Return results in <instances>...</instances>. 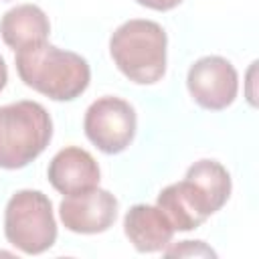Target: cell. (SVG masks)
Listing matches in <instances>:
<instances>
[{
    "instance_id": "9",
    "label": "cell",
    "mask_w": 259,
    "mask_h": 259,
    "mask_svg": "<svg viewBox=\"0 0 259 259\" xmlns=\"http://www.w3.org/2000/svg\"><path fill=\"white\" fill-rule=\"evenodd\" d=\"M156 206L166 214L174 231H192L214 214L206 196L188 178L166 186L158 194Z\"/></svg>"
},
{
    "instance_id": "12",
    "label": "cell",
    "mask_w": 259,
    "mask_h": 259,
    "mask_svg": "<svg viewBox=\"0 0 259 259\" xmlns=\"http://www.w3.org/2000/svg\"><path fill=\"white\" fill-rule=\"evenodd\" d=\"M190 182L198 186V190L206 196L212 210H221L231 196V176L227 168L217 160H198L188 170L186 176Z\"/></svg>"
},
{
    "instance_id": "10",
    "label": "cell",
    "mask_w": 259,
    "mask_h": 259,
    "mask_svg": "<svg viewBox=\"0 0 259 259\" xmlns=\"http://www.w3.org/2000/svg\"><path fill=\"white\" fill-rule=\"evenodd\" d=\"M123 231L140 253L164 251L174 237V227L166 214L150 204H134L123 217Z\"/></svg>"
},
{
    "instance_id": "14",
    "label": "cell",
    "mask_w": 259,
    "mask_h": 259,
    "mask_svg": "<svg viewBox=\"0 0 259 259\" xmlns=\"http://www.w3.org/2000/svg\"><path fill=\"white\" fill-rule=\"evenodd\" d=\"M140 6H146L150 10H158V12H166V10H172L176 8L182 0H136Z\"/></svg>"
},
{
    "instance_id": "8",
    "label": "cell",
    "mask_w": 259,
    "mask_h": 259,
    "mask_svg": "<svg viewBox=\"0 0 259 259\" xmlns=\"http://www.w3.org/2000/svg\"><path fill=\"white\" fill-rule=\"evenodd\" d=\"M49 182L55 190L65 196L91 190L99 184V166L95 158L77 146H67L59 150L49 164Z\"/></svg>"
},
{
    "instance_id": "7",
    "label": "cell",
    "mask_w": 259,
    "mask_h": 259,
    "mask_svg": "<svg viewBox=\"0 0 259 259\" xmlns=\"http://www.w3.org/2000/svg\"><path fill=\"white\" fill-rule=\"evenodd\" d=\"M59 217L65 229L81 235L107 231L117 217V198L103 188H91L79 194L65 196L59 204Z\"/></svg>"
},
{
    "instance_id": "11",
    "label": "cell",
    "mask_w": 259,
    "mask_h": 259,
    "mask_svg": "<svg viewBox=\"0 0 259 259\" xmlns=\"http://www.w3.org/2000/svg\"><path fill=\"white\" fill-rule=\"evenodd\" d=\"M49 32L51 22L47 14L34 4H20L10 8L0 20V36L14 51L45 42Z\"/></svg>"
},
{
    "instance_id": "2",
    "label": "cell",
    "mask_w": 259,
    "mask_h": 259,
    "mask_svg": "<svg viewBox=\"0 0 259 259\" xmlns=\"http://www.w3.org/2000/svg\"><path fill=\"white\" fill-rule=\"evenodd\" d=\"M166 47L164 28L146 18L119 24L109 38V53L115 67L138 85H152L164 77Z\"/></svg>"
},
{
    "instance_id": "5",
    "label": "cell",
    "mask_w": 259,
    "mask_h": 259,
    "mask_svg": "<svg viewBox=\"0 0 259 259\" xmlns=\"http://www.w3.org/2000/svg\"><path fill=\"white\" fill-rule=\"evenodd\" d=\"M136 123V109L125 99L105 95L87 107L83 130L103 154H119L134 142Z\"/></svg>"
},
{
    "instance_id": "4",
    "label": "cell",
    "mask_w": 259,
    "mask_h": 259,
    "mask_svg": "<svg viewBox=\"0 0 259 259\" xmlns=\"http://www.w3.org/2000/svg\"><path fill=\"white\" fill-rule=\"evenodd\" d=\"M4 235L12 247L26 255H40L57 241L53 204L40 190H18L4 210Z\"/></svg>"
},
{
    "instance_id": "3",
    "label": "cell",
    "mask_w": 259,
    "mask_h": 259,
    "mask_svg": "<svg viewBox=\"0 0 259 259\" xmlns=\"http://www.w3.org/2000/svg\"><path fill=\"white\" fill-rule=\"evenodd\" d=\"M53 138V119L36 101L0 105V168L16 170L38 158Z\"/></svg>"
},
{
    "instance_id": "6",
    "label": "cell",
    "mask_w": 259,
    "mask_h": 259,
    "mask_svg": "<svg viewBox=\"0 0 259 259\" xmlns=\"http://www.w3.org/2000/svg\"><path fill=\"white\" fill-rule=\"evenodd\" d=\"M186 87L202 109L221 111L235 101L239 91V77L227 59L208 55L190 65Z\"/></svg>"
},
{
    "instance_id": "15",
    "label": "cell",
    "mask_w": 259,
    "mask_h": 259,
    "mask_svg": "<svg viewBox=\"0 0 259 259\" xmlns=\"http://www.w3.org/2000/svg\"><path fill=\"white\" fill-rule=\"evenodd\" d=\"M6 81H8V69H6L4 59L0 57V91L6 87Z\"/></svg>"
},
{
    "instance_id": "13",
    "label": "cell",
    "mask_w": 259,
    "mask_h": 259,
    "mask_svg": "<svg viewBox=\"0 0 259 259\" xmlns=\"http://www.w3.org/2000/svg\"><path fill=\"white\" fill-rule=\"evenodd\" d=\"M164 253L168 257H172V255H206V257L214 255V251L210 247H206L202 241H182L180 245H176L172 249H166Z\"/></svg>"
},
{
    "instance_id": "1",
    "label": "cell",
    "mask_w": 259,
    "mask_h": 259,
    "mask_svg": "<svg viewBox=\"0 0 259 259\" xmlns=\"http://www.w3.org/2000/svg\"><path fill=\"white\" fill-rule=\"evenodd\" d=\"M14 63L26 87L55 101L77 99L91 81L89 63L81 55L49 45L47 40L18 49Z\"/></svg>"
}]
</instances>
